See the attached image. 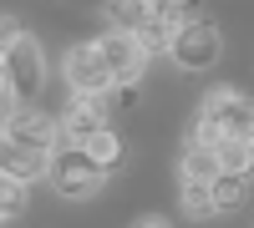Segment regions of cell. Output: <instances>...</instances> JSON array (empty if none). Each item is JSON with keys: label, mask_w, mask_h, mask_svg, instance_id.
<instances>
[{"label": "cell", "mask_w": 254, "mask_h": 228, "mask_svg": "<svg viewBox=\"0 0 254 228\" xmlns=\"http://www.w3.org/2000/svg\"><path fill=\"white\" fill-rule=\"evenodd\" d=\"M20 208H26V178H0V213H5V218H15Z\"/></svg>", "instance_id": "cell-17"}, {"label": "cell", "mask_w": 254, "mask_h": 228, "mask_svg": "<svg viewBox=\"0 0 254 228\" xmlns=\"http://www.w3.org/2000/svg\"><path fill=\"white\" fill-rule=\"evenodd\" d=\"M41 168H51L46 152H26V147H10V142H5V173L10 178H36Z\"/></svg>", "instance_id": "cell-13"}, {"label": "cell", "mask_w": 254, "mask_h": 228, "mask_svg": "<svg viewBox=\"0 0 254 228\" xmlns=\"http://www.w3.org/2000/svg\"><path fill=\"white\" fill-rule=\"evenodd\" d=\"M203 117L219 122L224 137H254V101L239 91H214L203 101Z\"/></svg>", "instance_id": "cell-6"}, {"label": "cell", "mask_w": 254, "mask_h": 228, "mask_svg": "<svg viewBox=\"0 0 254 228\" xmlns=\"http://www.w3.org/2000/svg\"><path fill=\"white\" fill-rule=\"evenodd\" d=\"M183 208L193 213V218H208V213H219L214 182H188V178H183Z\"/></svg>", "instance_id": "cell-14"}, {"label": "cell", "mask_w": 254, "mask_h": 228, "mask_svg": "<svg viewBox=\"0 0 254 228\" xmlns=\"http://www.w3.org/2000/svg\"><path fill=\"white\" fill-rule=\"evenodd\" d=\"M56 132H61V127H51L41 112H10V117H5V142H10V147H26V152H46V157H51Z\"/></svg>", "instance_id": "cell-7"}, {"label": "cell", "mask_w": 254, "mask_h": 228, "mask_svg": "<svg viewBox=\"0 0 254 228\" xmlns=\"http://www.w3.org/2000/svg\"><path fill=\"white\" fill-rule=\"evenodd\" d=\"M97 51H102V61H107V71H112L117 87H127V81L142 76V61H147L142 36H132V31H112V36L97 41Z\"/></svg>", "instance_id": "cell-4"}, {"label": "cell", "mask_w": 254, "mask_h": 228, "mask_svg": "<svg viewBox=\"0 0 254 228\" xmlns=\"http://www.w3.org/2000/svg\"><path fill=\"white\" fill-rule=\"evenodd\" d=\"M244 182H249V173H219V178H214V198H219V208H234V203L244 198Z\"/></svg>", "instance_id": "cell-16"}, {"label": "cell", "mask_w": 254, "mask_h": 228, "mask_svg": "<svg viewBox=\"0 0 254 228\" xmlns=\"http://www.w3.org/2000/svg\"><path fill=\"white\" fill-rule=\"evenodd\" d=\"M102 127H107V96H76L71 112L61 117V132L71 142H92Z\"/></svg>", "instance_id": "cell-8"}, {"label": "cell", "mask_w": 254, "mask_h": 228, "mask_svg": "<svg viewBox=\"0 0 254 228\" xmlns=\"http://www.w3.org/2000/svg\"><path fill=\"white\" fill-rule=\"evenodd\" d=\"M147 5H153V15H178L183 0H147Z\"/></svg>", "instance_id": "cell-20"}, {"label": "cell", "mask_w": 254, "mask_h": 228, "mask_svg": "<svg viewBox=\"0 0 254 228\" xmlns=\"http://www.w3.org/2000/svg\"><path fill=\"white\" fill-rule=\"evenodd\" d=\"M0 36H5V46H15V41H20V20H15V15H5V26H0Z\"/></svg>", "instance_id": "cell-21"}, {"label": "cell", "mask_w": 254, "mask_h": 228, "mask_svg": "<svg viewBox=\"0 0 254 228\" xmlns=\"http://www.w3.org/2000/svg\"><path fill=\"white\" fill-rule=\"evenodd\" d=\"M178 20H208V15H203V0H183V10H178Z\"/></svg>", "instance_id": "cell-19"}, {"label": "cell", "mask_w": 254, "mask_h": 228, "mask_svg": "<svg viewBox=\"0 0 254 228\" xmlns=\"http://www.w3.org/2000/svg\"><path fill=\"white\" fill-rule=\"evenodd\" d=\"M219 173H224L219 147H208V142H193V147H188V157H183V178H188V182H214Z\"/></svg>", "instance_id": "cell-9"}, {"label": "cell", "mask_w": 254, "mask_h": 228, "mask_svg": "<svg viewBox=\"0 0 254 228\" xmlns=\"http://www.w3.org/2000/svg\"><path fill=\"white\" fill-rule=\"evenodd\" d=\"M46 173H51V188H56L61 198H87L97 182H102L107 168L87 152V142H66V147L51 152V168H46Z\"/></svg>", "instance_id": "cell-1"}, {"label": "cell", "mask_w": 254, "mask_h": 228, "mask_svg": "<svg viewBox=\"0 0 254 228\" xmlns=\"http://www.w3.org/2000/svg\"><path fill=\"white\" fill-rule=\"evenodd\" d=\"M107 20H112V31H142L147 20H153V5L147 0H107Z\"/></svg>", "instance_id": "cell-10"}, {"label": "cell", "mask_w": 254, "mask_h": 228, "mask_svg": "<svg viewBox=\"0 0 254 228\" xmlns=\"http://www.w3.org/2000/svg\"><path fill=\"white\" fill-rule=\"evenodd\" d=\"M87 152L102 162V168H117V162H122V137H117L112 127H102V132L87 142Z\"/></svg>", "instance_id": "cell-15"}, {"label": "cell", "mask_w": 254, "mask_h": 228, "mask_svg": "<svg viewBox=\"0 0 254 228\" xmlns=\"http://www.w3.org/2000/svg\"><path fill=\"white\" fill-rule=\"evenodd\" d=\"M66 81H71L76 96H107V87H117L112 71H107V61H102V51H97V41L92 46H76L66 56Z\"/></svg>", "instance_id": "cell-5"}, {"label": "cell", "mask_w": 254, "mask_h": 228, "mask_svg": "<svg viewBox=\"0 0 254 228\" xmlns=\"http://www.w3.org/2000/svg\"><path fill=\"white\" fill-rule=\"evenodd\" d=\"M137 228H168V223H158V218H142V223H137Z\"/></svg>", "instance_id": "cell-22"}, {"label": "cell", "mask_w": 254, "mask_h": 228, "mask_svg": "<svg viewBox=\"0 0 254 228\" xmlns=\"http://www.w3.org/2000/svg\"><path fill=\"white\" fill-rule=\"evenodd\" d=\"M178 26H183L178 15H153V20H147V26L137 31V36H142V51H173Z\"/></svg>", "instance_id": "cell-11"}, {"label": "cell", "mask_w": 254, "mask_h": 228, "mask_svg": "<svg viewBox=\"0 0 254 228\" xmlns=\"http://www.w3.org/2000/svg\"><path fill=\"white\" fill-rule=\"evenodd\" d=\"M112 107H137V91H132V81H127V87H117V91H112Z\"/></svg>", "instance_id": "cell-18"}, {"label": "cell", "mask_w": 254, "mask_h": 228, "mask_svg": "<svg viewBox=\"0 0 254 228\" xmlns=\"http://www.w3.org/2000/svg\"><path fill=\"white\" fill-rule=\"evenodd\" d=\"M219 51H224V46H219V26H214V20H183L168 56H173L183 71H203V66H214V61H219Z\"/></svg>", "instance_id": "cell-2"}, {"label": "cell", "mask_w": 254, "mask_h": 228, "mask_svg": "<svg viewBox=\"0 0 254 228\" xmlns=\"http://www.w3.org/2000/svg\"><path fill=\"white\" fill-rule=\"evenodd\" d=\"M0 66H5V87H10L15 96H36V91H41V76H46V66H41V46H36L31 36H20L15 46H5Z\"/></svg>", "instance_id": "cell-3"}, {"label": "cell", "mask_w": 254, "mask_h": 228, "mask_svg": "<svg viewBox=\"0 0 254 228\" xmlns=\"http://www.w3.org/2000/svg\"><path fill=\"white\" fill-rule=\"evenodd\" d=\"M219 157H224V173H249L254 168V137H224Z\"/></svg>", "instance_id": "cell-12"}]
</instances>
